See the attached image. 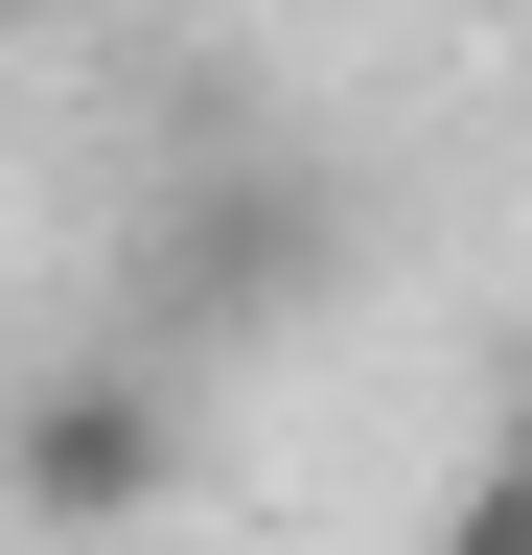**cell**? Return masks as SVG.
<instances>
[{
  "label": "cell",
  "instance_id": "cell-1",
  "mask_svg": "<svg viewBox=\"0 0 532 555\" xmlns=\"http://www.w3.org/2000/svg\"><path fill=\"white\" fill-rule=\"evenodd\" d=\"M324 255H348V208H324L301 163H185L163 185V232H140V301H163V347H255V324H301L324 301Z\"/></svg>",
  "mask_w": 532,
  "mask_h": 555
},
{
  "label": "cell",
  "instance_id": "cell-2",
  "mask_svg": "<svg viewBox=\"0 0 532 555\" xmlns=\"http://www.w3.org/2000/svg\"><path fill=\"white\" fill-rule=\"evenodd\" d=\"M163 486H185L163 347H70V371L0 416V509H24V532H163Z\"/></svg>",
  "mask_w": 532,
  "mask_h": 555
},
{
  "label": "cell",
  "instance_id": "cell-3",
  "mask_svg": "<svg viewBox=\"0 0 532 555\" xmlns=\"http://www.w3.org/2000/svg\"><path fill=\"white\" fill-rule=\"evenodd\" d=\"M440 555H532V486H509V463H463V509H440Z\"/></svg>",
  "mask_w": 532,
  "mask_h": 555
},
{
  "label": "cell",
  "instance_id": "cell-4",
  "mask_svg": "<svg viewBox=\"0 0 532 555\" xmlns=\"http://www.w3.org/2000/svg\"><path fill=\"white\" fill-rule=\"evenodd\" d=\"M486 463H509V486H532V393H509V440H486Z\"/></svg>",
  "mask_w": 532,
  "mask_h": 555
},
{
  "label": "cell",
  "instance_id": "cell-5",
  "mask_svg": "<svg viewBox=\"0 0 532 555\" xmlns=\"http://www.w3.org/2000/svg\"><path fill=\"white\" fill-rule=\"evenodd\" d=\"M24 24H47V0H0V47H24Z\"/></svg>",
  "mask_w": 532,
  "mask_h": 555
}]
</instances>
